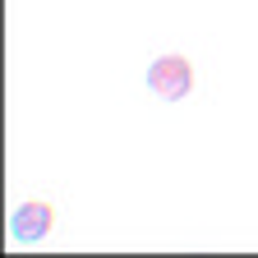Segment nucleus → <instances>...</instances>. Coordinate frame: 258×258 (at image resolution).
<instances>
[{"label": "nucleus", "instance_id": "obj_1", "mask_svg": "<svg viewBox=\"0 0 258 258\" xmlns=\"http://www.w3.org/2000/svg\"><path fill=\"white\" fill-rule=\"evenodd\" d=\"M148 88L157 97H166V102H180V97H189L194 88V70L184 55H157L152 70H148Z\"/></svg>", "mask_w": 258, "mask_h": 258}, {"label": "nucleus", "instance_id": "obj_2", "mask_svg": "<svg viewBox=\"0 0 258 258\" xmlns=\"http://www.w3.org/2000/svg\"><path fill=\"white\" fill-rule=\"evenodd\" d=\"M51 226H55V212H51V203H19L14 208V217H10V235H14V244H42L46 235H51Z\"/></svg>", "mask_w": 258, "mask_h": 258}]
</instances>
